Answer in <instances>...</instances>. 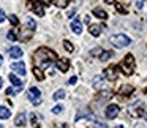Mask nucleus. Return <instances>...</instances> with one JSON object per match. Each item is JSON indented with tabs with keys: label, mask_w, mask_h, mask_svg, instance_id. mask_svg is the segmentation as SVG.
<instances>
[{
	"label": "nucleus",
	"mask_w": 147,
	"mask_h": 128,
	"mask_svg": "<svg viewBox=\"0 0 147 128\" xmlns=\"http://www.w3.org/2000/svg\"><path fill=\"white\" fill-rule=\"evenodd\" d=\"M32 59L35 67H49L54 60H57V55L49 48H38Z\"/></svg>",
	"instance_id": "nucleus-1"
},
{
	"label": "nucleus",
	"mask_w": 147,
	"mask_h": 128,
	"mask_svg": "<svg viewBox=\"0 0 147 128\" xmlns=\"http://www.w3.org/2000/svg\"><path fill=\"white\" fill-rule=\"evenodd\" d=\"M119 70H122V73L125 74V76H130V74H133L134 71V57L133 54H127L125 55V59L122 60V63L117 65Z\"/></svg>",
	"instance_id": "nucleus-2"
},
{
	"label": "nucleus",
	"mask_w": 147,
	"mask_h": 128,
	"mask_svg": "<svg viewBox=\"0 0 147 128\" xmlns=\"http://www.w3.org/2000/svg\"><path fill=\"white\" fill-rule=\"evenodd\" d=\"M109 41H111L115 48H127L131 43V40L128 38L127 35H123V33H117V35H112L111 38H109Z\"/></svg>",
	"instance_id": "nucleus-3"
},
{
	"label": "nucleus",
	"mask_w": 147,
	"mask_h": 128,
	"mask_svg": "<svg viewBox=\"0 0 147 128\" xmlns=\"http://www.w3.org/2000/svg\"><path fill=\"white\" fill-rule=\"evenodd\" d=\"M27 5H29V8L35 14H38V16H45V7H43V3L40 2V0H27Z\"/></svg>",
	"instance_id": "nucleus-4"
},
{
	"label": "nucleus",
	"mask_w": 147,
	"mask_h": 128,
	"mask_svg": "<svg viewBox=\"0 0 147 128\" xmlns=\"http://www.w3.org/2000/svg\"><path fill=\"white\" fill-rule=\"evenodd\" d=\"M29 100L35 106L41 104V92H40V89H36V87H30L29 89Z\"/></svg>",
	"instance_id": "nucleus-5"
},
{
	"label": "nucleus",
	"mask_w": 147,
	"mask_h": 128,
	"mask_svg": "<svg viewBox=\"0 0 147 128\" xmlns=\"http://www.w3.org/2000/svg\"><path fill=\"white\" fill-rule=\"evenodd\" d=\"M130 114L133 115V117H141V115H144V104L141 101H136L134 104L130 106Z\"/></svg>",
	"instance_id": "nucleus-6"
},
{
	"label": "nucleus",
	"mask_w": 147,
	"mask_h": 128,
	"mask_svg": "<svg viewBox=\"0 0 147 128\" xmlns=\"http://www.w3.org/2000/svg\"><path fill=\"white\" fill-rule=\"evenodd\" d=\"M119 112H120V108H119L117 104H109L108 108H106V117L108 119H115L119 115Z\"/></svg>",
	"instance_id": "nucleus-7"
},
{
	"label": "nucleus",
	"mask_w": 147,
	"mask_h": 128,
	"mask_svg": "<svg viewBox=\"0 0 147 128\" xmlns=\"http://www.w3.org/2000/svg\"><path fill=\"white\" fill-rule=\"evenodd\" d=\"M11 70H13L14 73L24 76V74H26V63H24V62H14V63L11 65Z\"/></svg>",
	"instance_id": "nucleus-8"
},
{
	"label": "nucleus",
	"mask_w": 147,
	"mask_h": 128,
	"mask_svg": "<svg viewBox=\"0 0 147 128\" xmlns=\"http://www.w3.org/2000/svg\"><path fill=\"white\" fill-rule=\"evenodd\" d=\"M117 70H119L117 67H109V68H106V71H105L106 79H109V81H115V79H117Z\"/></svg>",
	"instance_id": "nucleus-9"
},
{
	"label": "nucleus",
	"mask_w": 147,
	"mask_h": 128,
	"mask_svg": "<svg viewBox=\"0 0 147 128\" xmlns=\"http://www.w3.org/2000/svg\"><path fill=\"white\" fill-rule=\"evenodd\" d=\"M55 65H57V68L62 71V73H67L68 68H70V62H68L67 59H59Z\"/></svg>",
	"instance_id": "nucleus-10"
},
{
	"label": "nucleus",
	"mask_w": 147,
	"mask_h": 128,
	"mask_svg": "<svg viewBox=\"0 0 147 128\" xmlns=\"http://www.w3.org/2000/svg\"><path fill=\"white\" fill-rule=\"evenodd\" d=\"M105 82H106V81L103 79V76H95V77H93V81H92V86H93V89L101 90L103 87H105Z\"/></svg>",
	"instance_id": "nucleus-11"
},
{
	"label": "nucleus",
	"mask_w": 147,
	"mask_h": 128,
	"mask_svg": "<svg viewBox=\"0 0 147 128\" xmlns=\"http://www.w3.org/2000/svg\"><path fill=\"white\" fill-rule=\"evenodd\" d=\"M112 96H114V92H112V90H100V93L98 95H96V98L98 100H109V98H112Z\"/></svg>",
	"instance_id": "nucleus-12"
},
{
	"label": "nucleus",
	"mask_w": 147,
	"mask_h": 128,
	"mask_svg": "<svg viewBox=\"0 0 147 128\" xmlns=\"http://www.w3.org/2000/svg\"><path fill=\"white\" fill-rule=\"evenodd\" d=\"M22 49L21 48H18V46H13V48H10V57H13V59H21L22 57Z\"/></svg>",
	"instance_id": "nucleus-13"
},
{
	"label": "nucleus",
	"mask_w": 147,
	"mask_h": 128,
	"mask_svg": "<svg viewBox=\"0 0 147 128\" xmlns=\"http://www.w3.org/2000/svg\"><path fill=\"white\" fill-rule=\"evenodd\" d=\"M133 87L131 86H128V84H125V86H120V89H119V93L120 95H123V96H130L131 93H133Z\"/></svg>",
	"instance_id": "nucleus-14"
},
{
	"label": "nucleus",
	"mask_w": 147,
	"mask_h": 128,
	"mask_svg": "<svg viewBox=\"0 0 147 128\" xmlns=\"http://www.w3.org/2000/svg\"><path fill=\"white\" fill-rule=\"evenodd\" d=\"M103 27H105V26H96V24H92V26L89 27V32L92 33L93 36H100V33H101Z\"/></svg>",
	"instance_id": "nucleus-15"
},
{
	"label": "nucleus",
	"mask_w": 147,
	"mask_h": 128,
	"mask_svg": "<svg viewBox=\"0 0 147 128\" xmlns=\"http://www.w3.org/2000/svg\"><path fill=\"white\" fill-rule=\"evenodd\" d=\"M26 123H27L26 114H22V112H21L19 115H16V119H14V125H16V127H24Z\"/></svg>",
	"instance_id": "nucleus-16"
},
{
	"label": "nucleus",
	"mask_w": 147,
	"mask_h": 128,
	"mask_svg": "<svg viewBox=\"0 0 147 128\" xmlns=\"http://www.w3.org/2000/svg\"><path fill=\"white\" fill-rule=\"evenodd\" d=\"M71 30H73L74 33H76V35H81V33H82V26H81V22L79 21H73V22H71Z\"/></svg>",
	"instance_id": "nucleus-17"
},
{
	"label": "nucleus",
	"mask_w": 147,
	"mask_h": 128,
	"mask_svg": "<svg viewBox=\"0 0 147 128\" xmlns=\"http://www.w3.org/2000/svg\"><path fill=\"white\" fill-rule=\"evenodd\" d=\"M93 14H95L96 18H100V19H103V21L108 19V13H106L103 8H98V7H96L95 10H93Z\"/></svg>",
	"instance_id": "nucleus-18"
},
{
	"label": "nucleus",
	"mask_w": 147,
	"mask_h": 128,
	"mask_svg": "<svg viewBox=\"0 0 147 128\" xmlns=\"http://www.w3.org/2000/svg\"><path fill=\"white\" fill-rule=\"evenodd\" d=\"M30 123H32V127L33 128H40L41 125H40V117H38V114H30Z\"/></svg>",
	"instance_id": "nucleus-19"
},
{
	"label": "nucleus",
	"mask_w": 147,
	"mask_h": 128,
	"mask_svg": "<svg viewBox=\"0 0 147 128\" xmlns=\"http://www.w3.org/2000/svg\"><path fill=\"white\" fill-rule=\"evenodd\" d=\"M11 115V111L8 108H5V106H0V119H3V120H7V119H10Z\"/></svg>",
	"instance_id": "nucleus-20"
},
{
	"label": "nucleus",
	"mask_w": 147,
	"mask_h": 128,
	"mask_svg": "<svg viewBox=\"0 0 147 128\" xmlns=\"http://www.w3.org/2000/svg\"><path fill=\"white\" fill-rule=\"evenodd\" d=\"M32 71H33V76H35L38 81H43V79H45V73H43V70H41L40 67H33Z\"/></svg>",
	"instance_id": "nucleus-21"
},
{
	"label": "nucleus",
	"mask_w": 147,
	"mask_h": 128,
	"mask_svg": "<svg viewBox=\"0 0 147 128\" xmlns=\"http://www.w3.org/2000/svg\"><path fill=\"white\" fill-rule=\"evenodd\" d=\"M10 81H11V84H13V86H16V87H22V81L19 79V77L16 76V74H10Z\"/></svg>",
	"instance_id": "nucleus-22"
},
{
	"label": "nucleus",
	"mask_w": 147,
	"mask_h": 128,
	"mask_svg": "<svg viewBox=\"0 0 147 128\" xmlns=\"http://www.w3.org/2000/svg\"><path fill=\"white\" fill-rule=\"evenodd\" d=\"M51 2L59 8H67L68 3H70V0H51Z\"/></svg>",
	"instance_id": "nucleus-23"
},
{
	"label": "nucleus",
	"mask_w": 147,
	"mask_h": 128,
	"mask_svg": "<svg viewBox=\"0 0 147 128\" xmlns=\"http://www.w3.org/2000/svg\"><path fill=\"white\" fill-rule=\"evenodd\" d=\"M111 57H112V51H103L101 54H100V60H101V62L109 60Z\"/></svg>",
	"instance_id": "nucleus-24"
},
{
	"label": "nucleus",
	"mask_w": 147,
	"mask_h": 128,
	"mask_svg": "<svg viewBox=\"0 0 147 128\" xmlns=\"http://www.w3.org/2000/svg\"><path fill=\"white\" fill-rule=\"evenodd\" d=\"M27 29H30L32 32L36 29V22L32 19V18H27Z\"/></svg>",
	"instance_id": "nucleus-25"
},
{
	"label": "nucleus",
	"mask_w": 147,
	"mask_h": 128,
	"mask_svg": "<svg viewBox=\"0 0 147 128\" xmlns=\"http://www.w3.org/2000/svg\"><path fill=\"white\" fill-rule=\"evenodd\" d=\"M22 90V87H10L7 89V95H14V93H19Z\"/></svg>",
	"instance_id": "nucleus-26"
},
{
	"label": "nucleus",
	"mask_w": 147,
	"mask_h": 128,
	"mask_svg": "<svg viewBox=\"0 0 147 128\" xmlns=\"http://www.w3.org/2000/svg\"><path fill=\"white\" fill-rule=\"evenodd\" d=\"M63 48L67 49L68 52H73V51H74V46H73V43H70L68 40H63Z\"/></svg>",
	"instance_id": "nucleus-27"
},
{
	"label": "nucleus",
	"mask_w": 147,
	"mask_h": 128,
	"mask_svg": "<svg viewBox=\"0 0 147 128\" xmlns=\"http://www.w3.org/2000/svg\"><path fill=\"white\" fill-rule=\"evenodd\" d=\"M115 10H117L119 13H122V14H127V13H128V11H127V8H125L122 3H115Z\"/></svg>",
	"instance_id": "nucleus-28"
},
{
	"label": "nucleus",
	"mask_w": 147,
	"mask_h": 128,
	"mask_svg": "<svg viewBox=\"0 0 147 128\" xmlns=\"http://www.w3.org/2000/svg\"><path fill=\"white\" fill-rule=\"evenodd\" d=\"M63 96H65V92H63V90H57V92L52 95V98H54V100H62Z\"/></svg>",
	"instance_id": "nucleus-29"
},
{
	"label": "nucleus",
	"mask_w": 147,
	"mask_h": 128,
	"mask_svg": "<svg viewBox=\"0 0 147 128\" xmlns=\"http://www.w3.org/2000/svg\"><path fill=\"white\" fill-rule=\"evenodd\" d=\"M101 52H103L101 48H93L92 51H90V54H92V55H98V57H100V54H101Z\"/></svg>",
	"instance_id": "nucleus-30"
},
{
	"label": "nucleus",
	"mask_w": 147,
	"mask_h": 128,
	"mask_svg": "<svg viewBox=\"0 0 147 128\" xmlns=\"http://www.w3.org/2000/svg\"><path fill=\"white\" fill-rule=\"evenodd\" d=\"M10 21H11V24H13L14 27H16L18 24H19V19H18V18L14 16V14H10Z\"/></svg>",
	"instance_id": "nucleus-31"
},
{
	"label": "nucleus",
	"mask_w": 147,
	"mask_h": 128,
	"mask_svg": "<svg viewBox=\"0 0 147 128\" xmlns=\"http://www.w3.org/2000/svg\"><path fill=\"white\" fill-rule=\"evenodd\" d=\"M7 36H8V40H10V41H16V33H14L13 30H10Z\"/></svg>",
	"instance_id": "nucleus-32"
},
{
	"label": "nucleus",
	"mask_w": 147,
	"mask_h": 128,
	"mask_svg": "<svg viewBox=\"0 0 147 128\" xmlns=\"http://www.w3.org/2000/svg\"><path fill=\"white\" fill-rule=\"evenodd\" d=\"M62 109H63L62 106H54V108H52V112H54V114H60Z\"/></svg>",
	"instance_id": "nucleus-33"
},
{
	"label": "nucleus",
	"mask_w": 147,
	"mask_h": 128,
	"mask_svg": "<svg viewBox=\"0 0 147 128\" xmlns=\"http://www.w3.org/2000/svg\"><path fill=\"white\" fill-rule=\"evenodd\" d=\"M144 2H146V0H136V8L138 10H141V8L144 7Z\"/></svg>",
	"instance_id": "nucleus-34"
},
{
	"label": "nucleus",
	"mask_w": 147,
	"mask_h": 128,
	"mask_svg": "<svg viewBox=\"0 0 147 128\" xmlns=\"http://www.w3.org/2000/svg\"><path fill=\"white\" fill-rule=\"evenodd\" d=\"M7 19V16H5V13H3V10H0V22H3V21Z\"/></svg>",
	"instance_id": "nucleus-35"
},
{
	"label": "nucleus",
	"mask_w": 147,
	"mask_h": 128,
	"mask_svg": "<svg viewBox=\"0 0 147 128\" xmlns=\"http://www.w3.org/2000/svg\"><path fill=\"white\" fill-rule=\"evenodd\" d=\"M95 128H108V127H106L105 123H101V122H96V123H95Z\"/></svg>",
	"instance_id": "nucleus-36"
},
{
	"label": "nucleus",
	"mask_w": 147,
	"mask_h": 128,
	"mask_svg": "<svg viewBox=\"0 0 147 128\" xmlns=\"http://www.w3.org/2000/svg\"><path fill=\"white\" fill-rule=\"evenodd\" d=\"M76 81H78V77H76V76H73V77H70L68 84H71V86H73V84H76Z\"/></svg>",
	"instance_id": "nucleus-37"
},
{
	"label": "nucleus",
	"mask_w": 147,
	"mask_h": 128,
	"mask_svg": "<svg viewBox=\"0 0 147 128\" xmlns=\"http://www.w3.org/2000/svg\"><path fill=\"white\" fill-rule=\"evenodd\" d=\"M105 2H106L108 5H111V3H115V0H105Z\"/></svg>",
	"instance_id": "nucleus-38"
},
{
	"label": "nucleus",
	"mask_w": 147,
	"mask_h": 128,
	"mask_svg": "<svg viewBox=\"0 0 147 128\" xmlns=\"http://www.w3.org/2000/svg\"><path fill=\"white\" fill-rule=\"evenodd\" d=\"M40 2H41V3H46V5L51 3V0H40Z\"/></svg>",
	"instance_id": "nucleus-39"
},
{
	"label": "nucleus",
	"mask_w": 147,
	"mask_h": 128,
	"mask_svg": "<svg viewBox=\"0 0 147 128\" xmlns=\"http://www.w3.org/2000/svg\"><path fill=\"white\" fill-rule=\"evenodd\" d=\"M2 84H3V79H2V77H0V87H2Z\"/></svg>",
	"instance_id": "nucleus-40"
},
{
	"label": "nucleus",
	"mask_w": 147,
	"mask_h": 128,
	"mask_svg": "<svg viewBox=\"0 0 147 128\" xmlns=\"http://www.w3.org/2000/svg\"><path fill=\"white\" fill-rule=\"evenodd\" d=\"M2 62H3V57H2V55H0V63H2Z\"/></svg>",
	"instance_id": "nucleus-41"
},
{
	"label": "nucleus",
	"mask_w": 147,
	"mask_h": 128,
	"mask_svg": "<svg viewBox=\"0 0 147 128\" xmlns=\"http://www.w3.org/2000/svg\"><path fill=\"white\" fill-rule=\"evenodd\" d=\"M114 128H123V127H122V125H117V127H114Z\"/></svg>",
	"instance_id": "nucleus-42"
},
{
	"label": "nucleus",
	"mask_w": 147,
	"mask_h": 128,
	"mask_svg": "<svg viewBox=\"0 0 147 128\" xmlns=\"http://www.w3.org/2000/svg\"><path fill=\"white\" fill-rule=\"evenodd\" d=\"M62 128H68V127H67V125H62Z\"/></svg>",
	"instance_id": "nucleus-43"
},
{
	"label": "nucleus",
	"mask_w": 147,
	"mask_h": 128,
	"mask_svg": "<svg viewBox=\"0 0 147 128\" xmlns=\"http://www.w3.org/2000/svg\"><path fill=\"white\" fill-rule=\"evenodd\" d=\"M0 128H3V127H2V125H0Z\"/></svg>",
	"instance_id": "nucleus-44"
}]
</instances>
